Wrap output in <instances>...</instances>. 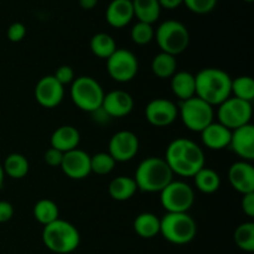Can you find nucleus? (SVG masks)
I'll return each mask as SVG.
<instances>
[{"label":"nucleus","instance_id":"nucleus-1","mask_svg":"<svg viewBox=\"0 0 254 254\" xmlns=\"http://www.w3.org/2000/svg\"><path fill=\"white\" fill-rule=\"evenodd\" d=\"M165 161L175 175L193 178L195 174L205 166V154L195 141L178 138L169 144Z\"/></svg>","mask_w":254,"mask_h":254},{"label":"nucleus","instance_id":"nucleus-2","mask_svg":"<svg viewBox=\"0 0 254 254\" xmlns=\"http://www.w3.org/2000/svg\"><path fill=\"white\" fill-rule=\"evenodd\" d=\"M232 78L223 69L206 67L195 74V96L210 106H220L231 97Z\"/></svg>","mask_w":254,"mask_h":254},{"label":"nucleus","instance_id":"nucleus-3","mask_svg":"<svg viewBox=\"0 0 254 254\" xmlns=\"http://www.w3.org/2000/svg\"><path fill=\"white\" fill-rule=\"evenodd\" d=\"M173 171L165 159L149 156L139 164L133 179L138 190L144 192H160L173 181Z\"/></svg>","mask_w":254,"mask_h":254},{"label":"nucleus","instance_id":"nucleus-4","mask_svg":"<svg viewBox=\"0 0 254 254\" xmlns=\"http://www.w3.org/2000/svg\"><path fill=\"white\" fill-rule=\"evenodd\" d=\"M42 242L51 252L68 254L78 248L81 243V236L76 226L68 221L59 218L50 225L44 226Z\"/></svg>","mask_w":254,"mask_h":254},{"label":"nucleus","instance_id":"nucleus-5","mask_svg":"<svg viewBox=\"0 0 254 254\" xmlns=\"http://www.w3.org/2000/svg\"><path fill=\"white\" fill-rule=\"evenodd\" d=\"M160 233L173 245H188L196 237L197 225L188 212H168L160 218Z\"/></svg>","mask_w":254,"mask_h":254},{"label":"nucleus","instance_id":"nucleus-6","mask_svg":"<svg viewBox=\"0 0 254 254\" xmlns=\"http://www.w3.org/2000/svg\"><path fill=\"white\" fill-rule=\"evenodd\" d=\"M71 99L77 108L88 113H94L102 107L104 91L93 77L81 76L71 83Z\"/></svg>","mask_w":254,"mask_h":254},{"label":"nucleus","instance_id":"nucleus-7","mask_svg":"<svg viewBox=\"0 0 254 254\" xmlns=\"http://www.w3.org/2000/svg\"><path fill=\"white\" fill-rule=\"evenodd\" d=\"M154 39L158 42L161 52L178 56L188 49L190 44V34L183 22L178 20H166L156 29Z\"/></svg>","mask_w":254,"mask_h":254},{"label":"nucleus","instance_id":"nucleus-8","mask_svg":"<svg viewBox=\"0 0 254 254\" xmlns=\"http://www.w3.org/2000/svg\"><path fill=\"white\" fill-rule=\"evenodd\" d=\"M179 116L189 130L201 133L213 122L215 111L212 106L195 96L181 102Z\"/></svg>","mask_w":254,"mask_h":254},{"label":"nucleus","instance_id":"nucleus-9","mask_svg":"<svg viewBox=\"0 0 254 254\" xmlns=\"http://www.w3.org/2000/svg\"><path fill=\"white\" fill-rule=\"evenodd\" d=\"M160 202L166 212H188L195 202V192L189 184L173 180L160 191Z\"/></svg>","mask_w":254,"mask_h":254},{"label":"nucleus","instance_id":"nucleus-10","mask_svg":"<svg viewBox=\"0 0 254 254\" xmlns=\"http://www.w3.org/2000/svg\"><path fill=\"white\" fill-rule=\"evenodd\" d=\"M252 114L253 108L251 102L242 101L232 96L221 103L217 109L218 123L230 130L250 124Z\"/></svg>","mask_w":254,"mask_h":254},{"label":"nucleus","instance_id":"nucleus-11","mask_svg":"<svg viewBox=\"0 0 254 254\" xmlns=\"http://www.w3.org/2000/svg\"><path fill=\"white\" fill-rule=\"evenodd\" d=\"M139 62L135 55L126 49H117L107 59V71L112 79L121 83L130 82L135 78Z\"/></svg>","mask_w":254,"mask_h":254},{"label":"nucleus","instance_id":"nucleus-12","mask_svg":"<svg viewBox=\"0 0 254 254\" xmlns=\"http://www.w3.org/2000/svg\"><path fill=\"white\" fill-rule=\"evenodd\" d=\"M109 151L112 158L121 163L131 160L139 151V139L130 130L117 131L109 140Z\"/></svg>","mask_w":254,"mask_h":254},{"label":"nucleus","instance_id":"nucleus-13","mask_svg":"<svg viewBox=\"0 0 254 254\" xmlns=\"http://www.w3.org/2000/svg\"><path fill=\"white\" fill-rule=\"evenodd\" d=\"M179 116V108L170 99L155 98L145 107V118L151 126L164 128L169 127L176 121Z\"/></svg>","mask_w":254,"mask_h":254},{"label":"nucleus","instance_id":"nucleus-14","mask_svg":"<svg viewBox=\"0 0 254 254\" xmlns=\"http://www.w3.org/2000/svg\"><path fill=\"white\" fill-rule=\"evenodd\" d=\"M60 168L72 180H82L91 174V156L81 149H73L64 154Z\"/></svg>","mask_w":254,"mask_h":254},{"label":"nucleus","instance_id":"nucleus-15","mask_svg":"<svg viewBox=\"0 0 254 254\" xmlns=\"http://www.w3.org/2000/svg\"><path fill=\"white\" fill-rule=\"evenodd\" d=\"M62 86L54 76H45L39 79L35 87V98L45 108H55L62 102L64 96Z\"/></svg>","mask_w":254,"mask_h":254},{"label":"nucleus","instance_id":"nucleus-16","mask_svg":"<svg viewBox=\"0 0 254 254\" xmlns=\"http://www.w3.org/2000/svg\"><path fill=\"white\" fill-rule=\"evenodd\" d=\"M101 108L111 118H122L133 111L134 99L128 92L116 89L104 94Z\"/></svg>","mask_w":254,"mask_h":254},{"label":"nucleus","instance_id":"nucleus-17","mask_svg":"<svg viewBox=\"0 0 254 254\" xmlns=\"http://www.w3.org/2000/svg\"><path fill=\"white\" fill-rule=\"evenodd\" d=\"M228 146L242 160L250 163L254 160V127L252 124H246L240 128L233 129Z\"/></svg>","mask_w":254,"mask_h":254},{"label":"nucleus","instance_id":"nucleus-18","mask_svg":"<svg viewBox=\"0 0 254 254\" xmlns=\"http://www.w3.org/2000/svg\"><path fill=\"white\" fill-rule=\"evenodd\" d=\"M231 186L242 195L254 192V168L250 161H236L228 170Z\"/></svg>","mask_w":254,"mask_h":254},{"label":"nucleus","instance_id":"nucleus-19","mask_svg":"<svg viewBox=\"0 0 254 254\" xmlns=\"http://www.w3.org/2000/svg\"><path fill=\"white\" fill-rule=\"evenodd\" d=\"M134 19L131 0H112L106 10V20L112 27L122 29Z\"/></svg>","mask_w":254,"mask_h":254},{"label":"nucleus","instance_id":"nucleus-20","mask_svg":"<svg viewBox=\"0 0 254 254\" xmlns=\"http://www.w3.org/2000/svg\"><path fill=\"white\" fill-rule=\"evenodd\" d=\"M232 130L218 122H212L201 131V139L205 146L211 150H222L230 145Z\"/></svg>","mask_w":254,"mask_h":254},{"label":"nucleus","instance_id":"nucleus-21","mask_svg":"<svg viewBox=\"0 0 254 254\" xmlns=\"http://www.w3.org/2000/svg\"><path fill=\"white\" fill-rule=\"evenodd\" d=\"M81 135L78 129L72 126L59 127L51 135V148L57 149L62 153H67L77 149Z\"/></svg>","mask_w":254,"mask_h":254},{"label":"nucleus","instance_id":"nucleus-22","mask_svg":"<svg viewBox=\"0 0 254 254\" xmlns=\"http://www.w3.org/2000/svg\"><path fill=\"white\" fill-rule=\"evenodd\" d=\"M171 91L181 102L195 97V76L191 72H175L171 77Z\"/></svg>","mask_w":254,"mask_h":254},{"label":"nucleus","instance_id":"nucleus-23","mask_svg":"<svg viewBox=\"0 0 254 254\" xmlns=\"http://www.w3.org/2000/svg\"><path fill=\"white\" fill-rule=\"evenodd\" d=\"M134 231L141 238H154L160 233V218L151 212L139 213L133 223Z\"/></svg>","mask_w":254,"mask_h":254},{"label":"nucleus","instance_id":"nucleus-24","mask_svg":"<svg viewBox=\"0 0 254 254\" xmlns=\"http://www.w3.org/2000/svg\"><path fill=\"white\" fill-rule=\"evenodd\" d=\"M138 191L136 184L133 178L129 176H118L109 183L108 192L113 200L127 201L133 197Z\"/></svg>","mask_w":254,"mask_h":254},{"label":"nucleus","instance_id":"nucleus-25","mask_svg":"<svg viewBox=\"0 0 254 254\" xmlns=\"http://www.w3.org/2000/svg\"><path fill=\"white\" fill-rule=\"evenodd\" d=\"M134 17L138 21L153 25L160 16L161 7L158 0H131Z\"/></svg>","mask_w":254,"mask_h":254},{"label":"nucleus","instance_id":"nucleus-26","mask_svg":"<svg viewBox=\"0 0 254 254\" xmlns=\"http://www.w3.org/2000/svg\"><path fill=\"white\" fill-rule=\"evenodd\" d=\"M176 67H178V62H176L175 56L165 54V52L158 54L151 61V71L161 79L171 78L175 74Z\"/></svg>","mask_w":254,"mask_h":254},{"label":"nucleus","instance_id":"nucleus-27","mask_svg":"<svg viewBox=\"0 0 254 254\" xmlns=\"http://www.w3.org/2000/svg\"><path fill=\"white\" fill-rule=\"evenodd\" d=\"M2 169H4L5 175H7L11 179H19L25 178L29 173V161L25 158L22 154L19 153H12L10 155L6 156L4 161V165H2Z\"/></svg>","mask_w":254,"mask_h":254},{"label":"nucleus","instance_id":"nucleus-28","mask_svg":"<svg viewBox=\"0 0 254 254\" xmlns=\"http://www.w3.org/2000/svg\"><path fill=\"white\" fill-rule=\"evenodd\" d=\"M195 185L198 191L203 193H213L220 189L221 178L215 170L203 166L193 176Z\"/></svg>","mask_w":254,"mask_h":254},{"label":"nucleus","instance_id":"nucleus-29","mask_svg":"<svg viewBox=\"0 0 254 254\" xmlns=\"http://www.w3.org/2000/svg\"><path fill=\"white\" fill-rule=\"evenodd\" d=\"M34 217L41 225L47 226L60 218V210L56 202L49 198L39 200L34 206Z\"/></svg>","mask_w":254,"mask_h":254},{"label":"nucleus","instance_id":"nucleus-30","mask_svg":"<svg viewBox=\"0 0 254 254\" xmlns=\"http://www.w3.org/2000/svg\"><path fill=\"white\" fill-rule=\"evenodd\" d=\"M89 47L93 55L99 59L107 60L117 50L116 40L106 32H98L93 35L89 42Z\"/></svg>","mask_w":254,"mask_h":254},{"label":"nucleus","instance_id":"nucleus-31","mask_svg":"<svg viewBox=\"0 0 254 254\" xmlns=\"http://www.w3.org/2000/svg\"><path fill=\"white\" fill-rule=\"evenodd\" d=\"M231 96L252 103L254 99V79L251 76L236 77L231 84Z\"/></svg>","mask_w":254,"mask_h":254},{"label":"nucleus","instance_id":"nucleus-32","mask_svg":"<svg viewBox=\"0 0 254 254\" xmlns=\"http://www.w3.org/2000/svg\"><path fill=\"white\" fill-rule=\"evenodd\" d=\"M235 243L240 250L245 252H254V223L253 222H243L236 228Z\"/></svg>","mask_w":254,"mask_h":254},{"label":"nucleus","instance_id":"nucleus-33","mask_svg":"<svg viewBox=\"0 0 254 254\" xmlns=\"http://www.w3.org/2000/svg\"><path fill=\"white\" fill-rule=\"evenodd\" d=\"M116 168V160L109 153H97L91 156V173L97 175H108Z\"/></svg>","mask_w":254,"mask_h":254},{"label":"nucleus","instance_id":"nucleus-34","mask_svg":"<svg viewBox=\"0 0 254 254\" xmlns=\"http://www.w3.org/2000/svg\"><path fill=\"white\" fill-rule=\"evenodd\" d=\"M154 35H155V30H154L153 25L145 24V22L138 21L130 31V37L133 40L134 44L136 45H148L154 40Z\"/></svg>","mask_w":254,"mask_h":254},{"label":"nucleus","instance_id":"nucleus-35","mask_svg":"<svg viewBox=\"0 0 254 254\" xmlns=\"http://www.w3.org/2000/svg\"><path fill=\"white\" fill-rule=\"evenodd\" d=\"M183 4L195 14L205 15L215 9L217 0H183Z\"/></svg>","mask_w":254,"mask_h":254},{"label":"nucleus","instance_id":"nucleus-36","mask_svg":"<svg viewBox=\"0 0 254 254\" xmlns=\"http://www.w3.org/2000/svg\"><path fill=\"white\" fill-rule=\"evenodd\" d=\"M54 77L62 86H64V84H69L74 81V71L71 66L64 64V66H60L56 69Z\"/></svg>","mask_w":254,"mask_h":254},{"label":"nucleus","instance_id":"nucleus-37","mask_svg":"<svg viewBox=\"0 0 254 254\" xmlns=\"http://www.w3.org/2000/svg\"><path fill=\"white\" fill-rule=\"evenodd\" d=\"M26 35V26L22 22H14L6 31L7 39L11 42H20Z\"/></svg>","mask_w":254,"mask_h":254},{"label":"nucleus","instance_id":"nucleus-38","mask_svg":"<svg viewBox=\"0 0 254 254\" xmlns=\"http://www.w3.org/2000/svg\"><path fill=\"white\" fill-rule=\"evenodd\" d=\"M44 159L47 165L52 166V168H56V166H61L62 159H64V153L55 148H50L45 153Z\"/></svg>","mask_w":254,"mask_h":254},{"label":"nucleus","instance_id":"nucleus-39","mask_svg":"<svg viewBox=\"0 0 254 254\" xmlns=\"http://www.w3.org/2000/svg\"><path fill=\"white\" fill-rule=\"evenodd\" d=\"M241 206H242V211L248 217H254V192L243 195Z\"/></svg>","mask_w":254,"mask_h":254},{"label":"nucleus","instance_id":"nucleus-40","mask_svg":"<svg viewBox=\"0 0 254 254\" xmlns=\"http://www.w3.org/2000/svg\"><path fill=\"white\" fill-rule=\"evenodd\" d=\"M14 216V207L7 201H0V223L10 221Z\"/></svg>","mask_w":254,"mask_h":254},{"label":"nucleus","instance_id":"nucleus-41","mask_svg":"<svg viewBox=\"0 0 254 254\" xmlns=\"http://www.w3.org/2000/svg\"><path fill=\"white\" fill-rule=\"evenodd\" d=\"M159 4H160L161 9H168V10H174L178 9L180 5H183V0H158Z\"/></svg>","mask_w":254,"mask_h":254},{"label":"nucleus","instance_id":"nucleus-42","mask_svg":"<svg viewBox=\"0 0 254 254\" xmlns=\"http://www.w3.org/2000/svg\"><path fill=\"white\" fill-rule=\"evenodd\" d=\"M78 4L82 9L92 10L93 7L97 6V4H98V0H78Z\"/></svg>","mask_w":254,"mask_h":254},{"label":"nucleus","instance_id":"nucleus-43","mask_svg":"<svg viewBox=\"0 0 254 254\" xmlns=\"http://www.w3.org/2000/svg\"><path fill=\"white\" fill-rule=\"evenodd\" d=\"M4 179H5L4 169H2V165H1V164H0V188H1L2 184H4Z\"/></svg>","mask_w":254,"mask_h":254},{"label":"nucleus","instance_id":"nucleus-44","mask_svg":"<svg viewBox=\"0 0 254 254\" xmlns=\"http://www.w3.org/2000/svg\"><path fill=\"white\" fill-rule=\"evenodd\" d=\"M243 1H246V2H252L253 0H243Z\"/></svg>","mask_w":254,"mask_h":254}]
</instances>
